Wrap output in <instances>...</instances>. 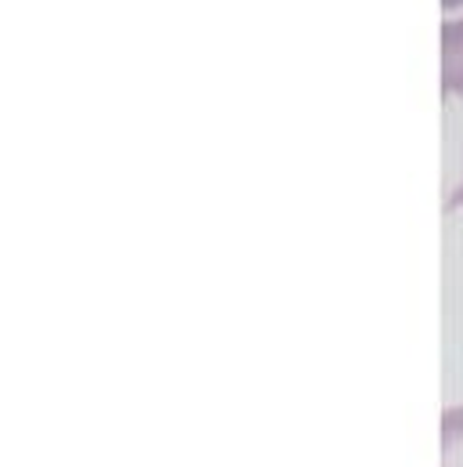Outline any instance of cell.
<instances>
[{
	"label": "cell",
	"instance_id": "1",
	"mask_svg": "<svg viewBox=\"0 0 463 467\" xmlns=\"http://www.w3.org/2000/svg\"><path fill=\"white\" fill-rule=\"evenodd\" d=\"M442 88L446 95L463 99V18L442 26Z\"/></svg>",
	"mask_w": 463,
	"mask_h": 467
},
{
	"label": "cell",
	"instance_id": "2",
	"mask_svg": "<svg viewBox=\"0 0 463 467\" xmlns=\"http://www.w3.org/2000/svg\"><path fill=\"white\" fill-rule=\"evenodd\" d=\"M442 467H463V406L442 413Z\"/></svg>",
	"mask_w": 463,
	"mask_h": 467
},
{
	"label": "cell",
	"instance_id": "3",
	"mask_svg": "<svg viewBox=\"0 0 463 467\" xmlns=\"http://www.w3.org/2000/svg\"><path fill=\"white\" fill-rule=\"evenodd\" d=\"M457 207H463V178H460V185L449 192V200H446V211H457Z\"/></svg>",
	"mask_w": 463,
	"mask_h": 467
},
{
	"label": "cell",
	"instance_id": "4",
	"mask_svg": "<svg viewBox=\"0 0 463 467\" xmlns=\"http://www.w3.org/2000/svg\"><path fill=\"white\" fill-rule=\"evenodd\" d=\"M442 4H446V7H460L463 0H442Z\"/></svg>",
	"mask_w": 463,
	"mask_h": 467
}]
</instances>
